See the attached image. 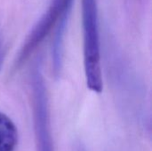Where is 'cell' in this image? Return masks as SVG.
<instances>
[{
  "label": "cell",
  "instance_id": "cell-6",
  "mask_svg": "<svg viewBox=\"0 0 152 151\" xmlns=\"http://www.w3.org/2000/svg\"><path fill=\"white\" fill-rule=\"evenodd\" d=\"M4 56H5L4 44V40L2 38V36L0 35V70H1V69L3 67V64H4Z\"/></svg>",
  "mask_w": 152,
  "mask_h": 151
},
{
  "label": "cell",
  "instance_id": "cell-3",
  "mask_svg": "<svg viewBox=\"0 0 152 151\" xmlns=\"http://www.w3.org/2000/svg\"><path fill=\"white\" fill-rule=\"evenodd\" d=\"M72 1L73 0H53L52 2L47 11L39 19L23 43L14 61V70L19 69V68L27 61L59 20L66 6L72 4Z\"/></svg>",
  "mask_w": 152,
  "mask_h": 151
},
{
  "label": "cell",
  "instance_id": "cell-2",
  "mask_svg": "<svg viewBox=\"0 0 152 151\" xmlns=\"http://www.w3.org/2000/svg\"><path fill=\"white\" fill-rule=\"evenodd\" d=\"M30 89L35 140L37 151H54L51 129L49 100L42 63L37 59L30 70Z\"/></svg>",
  "mask_w": 152,
  "mask_h": 151
},
{
  "label": "cell",
  "instance_id": "cell-5",
  "mask_svg": "<svg viewBox=\"0 0 152 151\" xmlns=\"http://www.w3.org/2000/svg\"><path fill=\"white\" fill-rule=\"evenodd\" d=\"M18 130L12 120L0 112V151H14L18 144Z\"/></svg>",
  "mask_w": 152,
  "mask_h": 151
},
{
  "label": "cell",
  "instance_id": "cell-1",
  "mask_svg": "<svg viewBox=\"0 0 152 151\" xmlns=\"http://www.w3.org/2000/svg\"><path fill=\"white\" fill-rule=\"evenodd\" d=\"M84 68L87 87L101 93L103 89L98 7L96 0H82Z\"/></svg>",
  "mask_w": 152,
  "mask_h": 151
},
{
  "label": "cell",
  "instance_id": "cell-4",
  "mask_svg": "<svg viewBox=\"0 0 152 151\" xmlns=\"http://www.w3.org/2000/svg\"><path fill=\"white\" fill-rule=\"evenodd\" d=\"M71 5L72 4L66 6V8L62 12L58 20V26L56 28L53 44H52V68L55 78H58L61 76V72L62 69L64 36H65L68 20L70 13Z\"/></svg>",
  "mask_w": 152,
  "mask_h": 151
}]
</instances>
